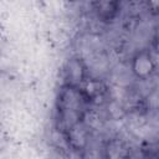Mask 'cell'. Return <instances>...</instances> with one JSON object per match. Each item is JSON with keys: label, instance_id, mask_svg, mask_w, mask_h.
Masks as SVG:
<instances>
[{"label": "cell", "instance_id": "obj_3", "mask_svg": "<svg viewBox=\"0 0 159 159\" xmlns=\"http://www.w3.org/2000/svg\"><path fill=\"white\" fill-rule=\"evenodd\" d=\"M68 147L73 150H83L88 143V130L84 120H81L63 132Z\"/></svg>", "mask_w": 159, "mask_h": 159}, {"label": "cell", "instance_id": "obj_4", "mask_svg": "<svg viewBox=\"0 0 159 159\" xmlns=\"http://www.w3.org/2000/svg\"><path fill=\"white\" fill-rule=\"evenodd\" d=\"M78 88L88 104L99 103V99H103L106 94V89H107L102 81H99L98 78L89 77V76L84 80V82Z\"/></svg>", "mask_w": 159, "mask_h": 159}, {"label": "cell", "instance_id": "obj_2", "mask_svg": "<svg viewBox=\"0 0 159 159\" xmlns=\"http://www.w3.org/2000/svg\"><path fill=\"white\" fill-rule=\"evenodd\" d=\"M88 77V71L84 61L80 57H71L67 60L63 70V84L80 87Z\"/></svg>", "mask_w": 159, "mask_h": 159}, {"label": "cell", "instance_id": "obj_1", "mask_svg": "<svg viewBox=\"0 0 159 159\" xmlns=\"http://www.w3.org/2000/svg\"><path fill=\"white\" fill-rule=\"evenodd\" d=\"M130 70L138 80H149L157 70V62L153 52L148 48L137 51L130 60Z\"/></svg>", "mask_w": 159, "mask_h": 159}, {"label": "cell", "instance_id": "obj_5", "mask_svg": "<svg viewBox=\"0 0 159 159\" xmlns=\"http://www.w3.org/2000/svg\"><path fill=\"white\" fill-rule=\"evenodd\" d=\"M94 11L102 21H112L119 10V0H94Z\"/></svg>", "mask_w": 159, "mask_h": 159}]
</instances>
